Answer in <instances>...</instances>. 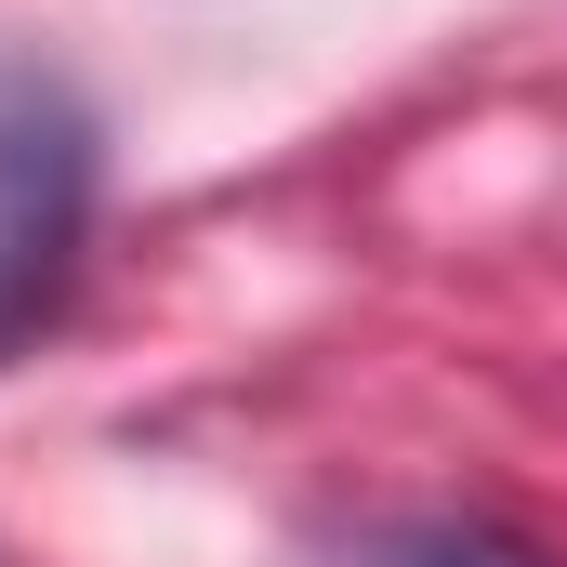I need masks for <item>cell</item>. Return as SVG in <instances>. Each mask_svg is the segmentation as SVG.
<instances>
[{"label": "cell", "instance_id": "6da1fadb", "mask_svg": "<svg viewBox=\"0 0 567 567\" xmlns=\"http://www.w3.org/2000/svg\"><path fill=\"white\" fill-rule=\"evenodd\" d=\"M93 185H106V133H93L80 80L40 53H0V357L66 303Z\"/></svg>", "mask_w": 567, "mask_h": 567}, {"label": "cell", "instance_id": "7a4b0ae2", "mask_svg": "<svg viewBox=\"0 0 567 567\" xmlns=\"http://www.w3.org/2000/svg\"><path fill=\"white\" fill-rule=\"evenodd\" d=\"M396 567H542L528 542H502V528H410Z\"/></svg>", "mask_w": 567, "mask_h": 567}]
</instances>
